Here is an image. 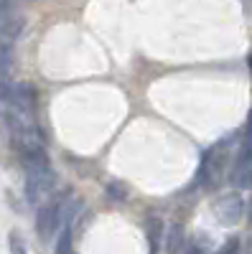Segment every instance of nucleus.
I'll return each instance as SVG.
<instances>
[{
	"mask_svg": "<svg viewBox=\"0 0 252 254\" xmlns=\"http://www.w3.org/2000/svg\"><path fill=\"white\" fill-rule=\"evenodd\" d=\"M212 211H214V219L222 226H235V224H240V219L245 214V201L240 193H222L214 201Z\"/></svg>",
	"mask_w": 252,
	"mask_h": 254,
	"instance_id": "5",
	"label": "nucleus"
},
{
	"mask_svg": "<svg viewBox=\"0 0 252 254\" xmlns=\"http://www.w3.org/2000/svg\"><path fill=\"white\" fill-rule=\"evenodd\" d=\"M74 211H77V201H72L69 193H59V196L44 201L38 206V214H36V231H38V237L44 242H49L61 226L72 221Z\"/></svg>",
	"mask_w": 252,
	"mask_h": 254,
	"instance_id": "2",
	"label": "nucleus"
},
{
	"mask_svg": "<svg viewBox=\"0 0 252 254\" xmlns=\"http://www.w3.org/2000/svg\"><path fill=\"white\" fill-rule=\"evenodd\" d=\"M20 160H23L26 168V198L28 203L41 206L56 186V176L49 163V155L44 147H31V150L20 153Z\"/></svg>",
	"mask_w": 252,
	"mask_h": 254,
	"instance_id": "1",
	"label": "nucleus"
},
{
	"mask_svg": "<svg viewBox=\"0 0 252 254\" xmlns=\"http://www.w3.org/2000/svg\"><path fill=\"white\" fill-rule=\"evenodd\" d=\"M56 254H72V221L61 226V237L56 244Z\"/></svg>",
	"mask_w": 252,
	"mask_h": 254,
	"instance_id": "8",
	"label": "nucleus"
},
{
	"mask_svg": "<svg viewBox=\"0 0 252 254\" xmlns=\"http://www.w3.org/2000/svg\"><path fill=\"white\" fill-rule=\"evenodd\" d=\"M224 145H227V140L212 145V147H209V150L204 153V158H201V165H199V183H204L206 188H212V186L219 181V176H222Z\"/></svg>",
	"mask_w": 252,
	"mask_h": 254,
	"instance_id": "4",
	"label": "nucleus"
},
{
	"mask_svg": "<svg viewBox=\"0 0 252 254\" xmlns=\"http://www.w3.org/2000/svg\"><path fill=\"white\" fill-rule=\"evenodd\" d=\"M237 249H240V242H237V239H232L227 247H222L217 254H237Z\"/></svg>",
	"mask_w": 252,
	"mask_h": 254,
	"instance_id": "10",
	"label": "nucleus"
},
{
	"mask_svg": "<svg viewBox=\"0 0 252 254\" xmlns=\"http://www.w3.org/2000/svg\"><path fill=\"white\" fill-rule=\"evenodd\" d=\"M13 61H15L13 44H0V79L10 74V69H13Z\"/></svg>",
	"mask_w": 252,
	"mask_h": 254,
	"instance_id": "7",
	"label": "nucleus"
},
{
	"mask_svg": "<svg viewBox=\"0 0 252 254\" xmlns=\"http://www.w3.org/2000/svg\"><path fill=\"white\" fill-rule=\"evenodd\" d=\"M26 20L10 3H0V44H13L23 33Z\"/></svg>",
	"mask_w": 252,
	"mask_h": 254,
	"instance_id": "6",
	"label": "nucleus"
},
{
	"mask_svg": "<svg viewBox=\"0 0 252 254\" xmlns=\"http://www.w3.org/2000/svg\"><path fill=\"white\" fill-rule=\"evenodd\" d=\"M8 244H10V254H28L26 239H23V234H20V231H10Z\"/></svg>",
	"mask_w": 252,
	"mask_h": 254,
	"instance_id": "9",
	"label": "nucleus"
},
{
	"mask_svg": "<svg viewBox=\"0 0 252 254\" xmlns=\"http://www.w3.org/2000/svg\"><path fill=\"white\" fill-rule=\"evenodd\" d=\"M0 102L10 110L36 112V92L28 81H10L8 76L0 79Z\"/></svg>",
	"mask_w": 252,
	"mask_h": 254,
	"instance_id": "3",
	"label": "nucleus"
}]
</instances>
